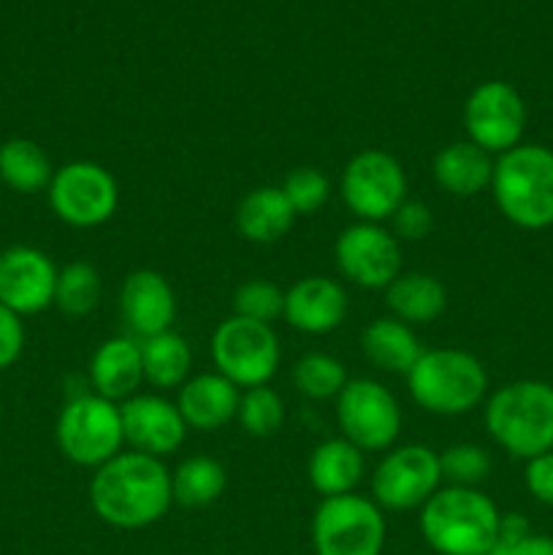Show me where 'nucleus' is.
Here are the masks:
<instances>
[{
    "label": "nucleus",
    "instance_id": "nucleus-1",
    "mask_svg": "<svg viewBox=\"0 0 553 555\" xmlns=\"http://www.w3.org/2000/svg\"><path fill=\"white\" fill-rule=\"evenodd\" d=\"M92 513L114 529L136 531L166 518L171 496V472L160 459L128 453L98 466L90 480Z\"/></svg>",
    "mask_w": 553,
    "mask_h": 555
},
{
    "label": "nucleus",
    "instance_id": "nucleus-2",
    "mask_svg": "<svg viewBox=\"0 0 553 555\" xmlns=\"http://www.w3.org/2000/svg\"><path fill=\"white\" fill-rule=\"evenodd\" d=\"M497 504L477 488H439L421 507V534L439 555H491L499 542Z\"/></svg>",
    "mask_w": 553,
    "mask_h": 555
},
{
    "label": "nucleus",
    "instance_id": "nucleus-3",
    "mask_svg": "<svg viewBox=\"0 0 553 555\" xmlns=\"http://www.w3.org/2000/svg\"><path fill=\"white\" fill-rule=\"evenodd\" d=\"M486 431L513 459L531 461L553 450V385L518 379L486 401Z\"/></svg>",
    "mask_w": 553,
    "mask_h": 555
},
{
    "label": "nucleus",
    "instance_id": "nucleus-4",
    "mask_svg": "<svg viewBox=\"0 0 553 555\" xmlns=\"http://www.w3.org/2000/svg\"><path fill=\"white\" fill-rule=\"evenodd\" d=\"M491 193L504 220L524 231L553 225V150L518 144L493 160Z\"/></svg>",
    "mask_w": 553,
    "mask_h": 555
},
{
    "label": "nucleus",
    "instance_id": "nucleus-5",
    "mask_svg": "<svg viewBox=\"0 0 553 555\" xmlns=\"http://www.w3.org/2000/svg\"><path fill=\"white\" fill-rule=\"evenodd\" d=\"M407 388L421 410L439 417H459L486 399L488 374L472 352L439 347L423 350L407 374Z\"/></svg>",
    "mask_w": 553,
    "mask_h": 555
},
{
    "label": "nucleus",
    "instance_id": "nucleus-6",
    "mask_svg": "<svg viewBox=\"0 0 553 555\" xmlns=\"http://www.w3.org/2000/svg\"><path fill=\"white\" fill-rule=\"evenodd\" d=\"M54 439L70 464L98 469L125 448L119 404L98 393L74 396L60 410Z\"/></svg>",
    "mask_w": 553,
    "mask_h": 555
},
{
    "label": "nucleus",
    "instance_id": "nucleus-7",
    "mask_svg": "<svg viewBox=\"0 0 553 555\" xmlns=\"http://www.w3.org/2000/svg\"><path fill=\"white\" fill-rule=\"evenodd\" d=\"M314 555H380L385 547V515L372 499L345 493L318 504L312 515Z\"/></svg>",
    "mask_w": 553,
    "mask_h": 555
},
{
    "label": "nucleus",
    "instance_id": "nucleus-8",
    "mask_svg": "<svg viewBox=\"0 0 553 555\" xmlns=\"http://www.w3.org/2000/svg\"><path fill=\"white\" fill-rule=\"evenodd\" d=\"M280 339L274 328L231 314L211 334V361L239 390L269 385L280 369Z\"/></svg>",
    "mask_w": 553,
    "mask_h": 555
},
{
    "label": "nucleus",
    "instance_id": "nucleus-9",
    "mask_svg": "<svg viewBox=\"0 0 553 555\" xmlns=\"http://www.w3.org/2000/svg\"><path fill=\"white\" fill-rule=\"evenodd\" d=\"M49 209L70 228H98L117 211L119 188L101 163L74 160L54 168L47 188Z\"/></svg>",
    "mask_w": 553,
    "mask_h": 555
},
{
    "label": "nucleus",
    "instance_id": "nucleus-10",
    "mask_svg": "<svg viewBox=\"0 0 553 555\" xmlns=\"http://www.w3.org/2000/svg\"><path fill=\"white\" fill-rule=\"evenodd\" d=\"M336 423L342 437L361 453L390 450L401 431V406L388 388L377 379H347L336 396Z\"/></svg>",
    "mask_w": 553,
    "mask_h": 555
},
{
    "label": "nucleus",
    "instance_id": "nucleus-11",
    "mask_svg": "<svg viewBox=\"0 0 553 555\" xmlns=\"http://www.w3.org/2000/svg\"><path fill=\"white\" fill-rule=\"evenodd\" d=\"M342 201L358 222L383 225L407 201L404 168L388 152L361 150L342 171Z\"/></svg>",
    "mask_w": 553,
    "mask_h": 555
},
{
    "label": "nucleus",
    "instance_id": "nucleus-12",
    "mask_svg": "<svg viewBox=\"0 0 553 555\" xmlns=\"http://www.w3.org/2000/svg\"><path fill=\"white\" fill-rule=\"evenodd\" d=\"M442 472H439V453L426 444H401L390 448L372 475V502L380 509L423 507L439 491Z\"/></svg>",
    "mask_w": 553,
    "mask_h": 555
},
{
    "label": "nucleus",
    "instance_id": "nucleus-13",
    "mask_svg": "<svg viewBox=\"0 0 553 555\" xmlns=\"http://www.w3.org/2000/svg\"><path fill=\"white\" fill-rule=\"evenodd\" d=\"M466 139L488 155H504L515 150L526 130V103L507 81H483L464 103Z\"/></svg>",
    "mask_w": 553,
    "mask_h": 555
},
{
    "label": "nucleus",
    "instance_id": "nucleus-14",
    "mask_svg": "<svg viewBox=\"0 0 553 555\" xmlns=\"http://www.w3.org/2000/svg\"><path fill=\"white\" fill-rule=\"evenodd\" d=\"M339 274L363 291H385L401 274V242L380 222H352L336 236Z\"/></svg>",
    "mask_w": 553,
    "mask_h": 555
},
{
    "label": "nucleus",
    "instance_id": "nucleus-15",
    "mask_svg": "<svg viewBox=\"0 0 553 555\" xmlns=\"http://www.w3.org/2000/svg\"><path fill=\"white\" fill-rule=\"evenodd\" d=\"M60 269L43 249L14 244L0 253V304L20 318L54 307Z\"/></svg>",
    "mask_w": 553,
    "mask_h": 555
},
{
    "label": "nucleus",
    "instance_id": "nucleus-16",
    "mask_svg": "<svg viewBox=\"0 0 553 555\" xmlns=\"http://www.w3.org/2000/svg\"><path fill=\"white\" fill-rule=\"evenodd\" d=\"M125 444L136 453L166 459L182 448L188 437V423L179 415L177 401L157 393H136L119 404Z\"/></svg>",
    "mask_w": 553,
    "mask_h": 555
},
{
    "label": "nucleus",
    "instance_id": "nucleus-17",
    "mask_svg": "<svg viewBox=\"0 0 553 555\" xmlns=\"http://www.w3.org/2000/svg\"><path fill=\"white\" fill-rule=\"evenodd\" d=\"M119 318L130 336L139 341L171 331L177 318V296L171 282L160 271H130L119 287Z\"/></svg>",
    "mask_w": 553,
    "mask_h": 555
},
{
    "label": "nucleus",
    "instance_id": "nucleus-18",
    "mask_svg": "<svg viewBox=\"0 0 553 555\" xmlns=\"http://www.w3.org/2000/svg\"><path fill=\"white\" fill-rule=\"evenodd\" d=\"M347 291L331 276H304L285 291V312L293 331L323 336L339 328L347 318Z\"/></svg>",
    "mask_w": 553,
    "mask_h": 555
},
{
    "label": "nucleus",
    "instance_id": "nucleus-19",
    "mask_svg": "<svg viewBox=\"0 0 553 555\" xmlns=\"http://www.w3.org/2000/svg\"><path fill=\"white\" fill-rule=\"evenodd\" d=\"M242 390L220 372L195 374L179 388L177 406L182 421L193 431H217L236 421Z\"/></svg>",
    "mask_w": 553,
    "mask_h": 555
},
{
    "label": "nucleus",
    "instance_id": "nucleus-20",
    "mask_svg": "<svg viewBox=\"0 0 553 555\" xmlns=\"http://www.w3.org/2000/svg\"><path fill=\"white\" fill-rule=\"evenodd\" d=\"M92 393L123 404L130 396L139 393L144 385V366H141V341L133 336H114L106 339L90 361Z\"/></svg>",
    "mask_w": 553,
    "mask_h": 555
},
{
    "label": "nucleus",
    "instance_id": "nucleus-21",
    "mask_svg": "<svg viewBox=\"0 0 553 555\" xmlns=\"http://www.w3.org/2000/svg\"><path fill=\"white\" fill-rule=\"evenodd\" d=\"M434 182L455 198H472L491 188L493 155L472 144L470 139L453 141L434 155Z\"/></svg>",
    "mask_w": 553,
    "mask_h": 555
},
{
    "label": "nucleus",
    "instance_id": "nucleus-22",
    "mask_svg": "<svg viewBox=\"0 0 553 555\" xmlns=\"http://www.w3.org/2000/svg\"><path fill=\"white\" fill-rule=\"evenodd\" d=\"M363 453L345 437L325 439L312 450L307 464V477L312 491L323 499L356 493L358 482L363 480Z\"/></svg>",
    "mask_w": 553,
    "mask_h": 555
},
{
    "label": "nucleus",
    "instance_id": "nucleus-23",
    "mask_svg": "<svg viewBox=\"0 0 553 555\" xmlns=\"http://www.w3.org/2000/svg\"><path fill=\"white\" fill-rule=\"evenodd\" d=\"M296 222V211L287 204L282 188H255L239 201L236 206V231L253 244H274Z\"/></svg>",
    "mask_w": 553,
    "mask_h": 555
},
{
    "label": "nucleus",
    "instance_id": "nucleus-24",
    "mask_svg": "<svg viewBox=\"0 0 553 555\" xmlns=\"http://www.w3.org/2000/svg\"><path fill=\"white\" fill-rule=\"evenodd\" d=\"M385 304L390 309V318L407 325H426L442 318L445 307H448V291L434 274L401 271L385 287Z\"/></svg>",
    "mask_w": 553,
    "mask_h": 555
},
{
    "label": "nucleus",
    "instance_id": "nucleus-25",
    "mask_svg": "<svg viewBox=\"0 0 553 555\" xmlns=\"http://www.w3.org/2000/svg\"><path fill=\"white\" fill-rule=\"evenodd\" d=\"M361 350L377 369L388 374H404V377L423 356L412 325L396 318L372 320L361 336Z\"/></svg>",
    "mask_w": 553,
    "mask_h": 555
},
{
    "label": "nucleus",
    "instance_id": "nucleus-26",
    "mask_svg": "<svg viewBox=\"0 0 553 555\" xmlns=\"http://www.w3.org/2000/svg\"><path fill=\"white\" fill-rule=\"evenodd\" d=\"M141 366H144V383L155 390L182 388L190 379L193 352L182 334L163 331L150 339H141Z\"/></svg>",
    "mask_w": 553,
    "mask_h": 555
},
{
    "label": "nucleus",
    "instance_id": "nucleus-27",
    "mask_svg": "<svg viewBox=\"0 0 553 555\" xmlns=\"http://www.w3.org/2000/svg\"><path fill=\"white\" fill-rule=\"evenodd\" d=\"M54 168L41 144L33 139H9L0 144V182L14 193L33 195L49 188Z\"/></svg>",
    "mask_w": 553,
    "mask_h": 555
},
{
    "label": "nucleus",
    "instance_id": "nucleus-28",
    "mask_svg": "<svg viewBox=\"0 0 553 555\" xmlns=\"http://www.w3.org/2000/svg\"><path fill=\"white\" fill-rule=\"evenodd\" d=\"M226 486V466L209 455H190L171 472V496L179 507H209L222 496Z\"/></svg>",
    "mask_w": 553,
    "mask_h": 555
},
{
    "label": "nucleus",
    "instance_id": "nucleus-29",
    "mask_svg": "<svg viewBox=\"0 0 553 555\" xmlns=\"http://www.w3.org/2000/svg\"><path fill=\"white\" fill-rule=\"evenodd\" d=\"M103 296V280L98 269L85 260L63 266L54 287V307L68 318H87L95 312Z\"/></svg>",
    "mask_w": 553,
    "mask_h": 555
},
{
    "label": "nucleus",
    "instance_id": "nucleus-30",
    "mask_svg": "<svg viewBox=\"0 0 553 555\" xmlns=\"http://www.w3.org/2000/svg\"><path fill=\"white\" fill-rule=\"evenodd\" d=\"M293 385L312 401L336 399L347 385V369L329 352H309L293 366Z\"/></svg>",
    "mask_w": 553,
    "mask_h": 555
},
{
    "label": "nucleus",
    "instance_id": "nucleus-31",
    "mask_svg": "<svg viewBox=\"0 0 553 555\" xmlns=\"http://www.w3.org/2000/svg\"><path fill=\"white\" fill-rule=\"evenodd\" d=\"M236 421L249 437L269 439L285 423V401L269 385H258V388H247L239 399Z\"/></svg>",
    "mask_w": 553,
    "mask_h": 555
},
{
    "label": "nucleus",
    "instance_id": "nucleus-32",
    "mask_svg": "<svg viewBox=\"0 0 553 555\" xmlns=\"http://www.w3.org/2000/svg\"><path fill=\"white\" fill-rule=\"evenodd\" d=\"M231 307L236 318L271 325L285 312V291L269 280H247L236 287Z\"/></svg>",
    "mask_w": 553,
    "mask_h": 555
},
{
    "label": "nucleus",
    "instance_id": "nucleus-33",
    "mask_svg": "<svg viewBox=\"0 0 553 555\" xmlns=\"http://www.w3.org/2000/svg\"><path fill=\"white\" fill-rule=\"evenodd\" d=\"M439 472H442V480H448L450 486L477 488L491 475V455L480 444H450L439 453Z\"/></svg>",
    "mask_w": 553,
    "mask_h": 555
},
{
    "label": "nucleus",
    "instance_id": "nucleus-34",
    "mask_svg": "<svg viewBox=\"0 0 553 555\" xmlns=\"http://www.w3.org/2000/svg\"><path fill=\"white\" fill-rule=\"evenodd\" d=\"M282 193H285L287 204L293 206L296 217H307L329 204L331 182L318 168L301 166L287 173L285 182H282Z\"/></svg>",
    "mask_w": 553,
    "mask_h": 555
},
{
    "label": "nucleus",
    "instance_id": "nucleus-35",
    "mask_svg": "<svg viewBox=\"0 0 553 555\" xmlns=\"http://www.w3.org/2000/svg\"><path fill=\"white\" fill-rule=\"evenodd\" d=\"M390 228H394V236L399 242H421L432 233L434 228V215L423 201L407 198L399 209L390 217Z\"/></svg>",
    "mask_w": 553,
    "mask_h": 555
},
{
    "label": "nucleus",
    "instance_id": "nucleus-36",
    "mask_svg": "<svg viewBox=\"0 0 553 555\" xmlns=\"http://www.w3.org/2000/svg\"><path fill=\"white\" fill-rule=\"evenodd\" d=\"M25 350V325L20 314L0 304V372L14 366Z\"/></svg>",
    "mask_w": 553,
    "mask_h": 555
},
{
    "label": "nucleus",
    "instance_id": "nucleus-37",
    "mask_svg": "<svg viewBox=\"0 0 553 555\" xmlns=\"http://www.w3.org/2000/svg\"><path fill=\"white\" fill-rule=\"evenodd\" d=\"M524 480L537 502L553 507V450L551 453H542L537 455V459L526 461Z\"/></svg>",
    "mask_w": 553,
    "mask_h": 555
},
{
    "label": "nucleus",
    "instance_id": "nucleus-38",
    "mask_svg": "<svg viewBox=\"0 0 553 555\" xmlns=\"http://www.w3.org/2000/svg\"><path fill=\"white\" fill-rule=\"evenodd\" d=\"M493 555H553V537L529 534L513 545L493 547Z\"/></svg>",
    "mask_w": 553,
    "mask_h": 555
},
{
    "label": "nucleus",
    "instance_id": "nucleus-39",
    "mask_svg": "<svg viewBox=\"0 0 553 555\" xmlns=\"http://www.w3.org/2000/svg\"><path fill=\"white\" fill-rule=\"evenodd\" d=\"M531 534V526L524 515L518 513H507L499 518V545H513V542H520L524 537Z\"/></svg>",
    "mask_w": 553,
    "mask_h": 555
},
{
    "label": "nucleus",
    "instance_id": "nucleus-40",
    "mask_svg": "<svg viewBox=\"0 0 553 555\" xmlns=\"http://www.w3.org/2000/svg\"><path fill=\"white\" fill-rule=\"evenodd\" d=\"M0 423H3V404H0Z\"/></svg>",
    "mask_w": 553,
    "mask_h": 555
},
{
    "label": "nucleus",
    "instance_id": "nucleus-41",
    "mask_svg": "<svg viewBox=\"0 0 553 555\" xmlns=\"http://www.w3.org/2000/svg\"><path fill=\"white\" fill-rule=\"evenodd\" d=\"M491 555H493V553H491Z\"/></svg>",
    "mask_w": 553,
    "mask_h": 555
}]
</instances>
